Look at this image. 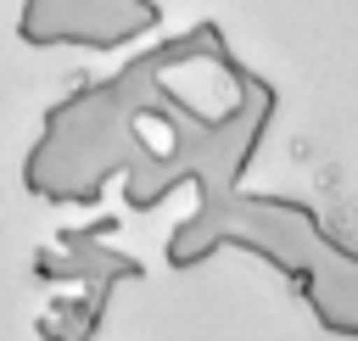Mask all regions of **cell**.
Masks as SVG:
<instances>
[{"label": "cell", "mask_w": 358, "mask_h": 341, "mask_svg": "<svg viewBox=\"0 0 358 341\" xmlns=\"http://www.w3.org/2000/svg\"><path fill=\"white\" fill-rule=\"evenodd\" d=\"M201 50H213V28H196L185 39H168L162 50H145L123 73H112V78L78 89L73 101H62L45 117V134L34 145L28 184L34 190H50V201H101V179L123 157H140L134 117H151V101H157L162 73L173 61L201 56Z\"/></svg>", "instance_id": "cell-1"}, {"label": "cell", "mask_w": 358, "mask_h": 341, "mask_svg": "<svg viewBox=\"0 0 358 341\" xmlns=\"http://www.w3.org/2000/svg\"><path fill=\"white\" fill-rule=\"evenodd\" d=\"M157 0H22V39L28 45H78V50H117L134 34L157 28Z\"/></svg>", "instance_id": "cell-2"}]
</instances>
